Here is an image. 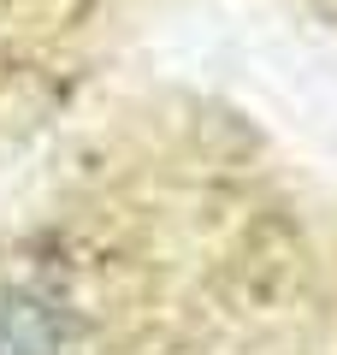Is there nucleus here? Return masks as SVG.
Listing matches in <instances>:
<instances>
[{"label":"nucleus","instance_id":"obj_1","mask_svg":"<svg viewBox=\"0 0 337 355\" xmlns=\"http://www.w3.org/2000/svg\"><path fill=\"white\" fill-rule=\"evenodd\" d=\"M0 355H65V326L42 296H0Z\"/></svg>","mask_w":337,"mask_h":355}]
</instances>
